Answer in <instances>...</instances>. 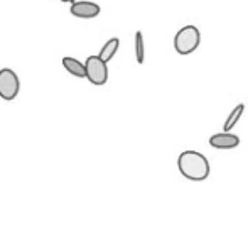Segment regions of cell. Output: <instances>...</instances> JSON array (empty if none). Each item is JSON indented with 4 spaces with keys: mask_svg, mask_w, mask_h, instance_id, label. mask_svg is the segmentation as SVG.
Listing matches in <instances>:
<instances>
[{
    "mask_svg": "<svg viewBox=\"0 0 248 247\" xmlns=\"http://www.w3.org/2000/svg\"><path fill=\"white\" fill-rule=\"evenodd\" d=\"M118 46H120V39L118 37H111L110 41H107L105 43V46L101 48V51H100V54L98 56L101 58L103 61H110L111 58L117 54V51H118Z\"/></svg>",
    "mask_w": 248,
    "mask_h": 247,
    "instance_id": "obj_8",
    "label": "cell"
},
{
    "mask_svg": "<svg viewBox=\"0 0 248 247\" xmlns=\"http://www.w3.org/2000/svg\"><path fill=\"white\" fill-rule=\"evenodd\" d=\"M20 90V80L17 76V73L10 68H2L0 69V99L14 100L19 95Z\"/></svg>",
    "mask_w": 248,
    "mask_h": 247,
    "instance_id": "obj_3",
    "label": "cell"
},
{
    "mask_svg": "<svg viewBox=\"0 0 248 247\" xmlns=\"http://www.w3.org/2000/svg\"><path fill=\"white\" fill-rule=\"evenodd\" d=\"M62 66H64L66 71H69L76 78H86V66L85 63L78 61L76 58L64 56L62 58Z\"/></svg>",
    "mask_w": 248,
    "mask_h": 247,
    "instance_id": "obj_7",
    "label": "cell"
},
{
    "mask_svg": "<svg viewBox=\"0 0 248 247\" xmlns=\"http://www.w3.org/2000/svg\"><path fill=\"white\" fill-rule=\"evenodd\" d=\"M61 2H66V3H71V0H61Z\"/></svg>",
    "mask_w": 248,
    "mask_h": 247,
    "instance_id": "obj_11",
    "label": "cell"
},
{
    "mask_svg": "<svg viewBox=\"0 0 248 247\" xmlns=\"http://www.w3.org/2000/svg\"><path fill=\"white\" fill-rule=\"evenodd\" d=\"M86 66V78L92 85L101 86L108 82V66L100 56H90L85 61Z\"/></svg>",
    "mask_w": 248,
    "mask_h": 247,
    "instance_id": "obj_4",
    "label": "cell"
},
{
    "mask_svg": "<svg viewBox=\"0 0 248 247\" xmlns=\"http://www.w3.org/2000/svg\"><path fill=\"white\" fill-rule=\"evenodd\" d=\"M179 173L189 181H204L209 176L211 166L204 154L198 151H184L177 158Z\"/></svg>",
    "mask_w": 248,
    "mask_h": 247,
    "instance_id": "obj_1",
    "label": "cell"
},
{
    "mask_svg": "<svg viewBox=\"0 0 248 247\" xmlns=\"http://www.w3.org/2000/svg\"><path fill=\"white\" fill-rule=\"evenodd\" d=\"M243 112H245V103H238V105L230 112L228 119H226L225 125H223V131H232V129L238 124V120L242 119Z\"/></svg>",
    "mask_w": 248,
    "mask_h": 247,
    "instance_id": "obj_9",
    "label": "cell"
},
{
    "mask_svg": "<svg viewBox=\"0 0 248 247\" xmlns=\"http://www.w3.org/2000/svg\"><path fill=\"white\" fill-rule=\"evenodd\" d=\"M201 43V33L196 26H184L174 36V49L181 56L194 53Z\"/></svg>",
    "mask_w": 248,
    "mask_h": 247,
    "instance_id": "obj_2",
    "label": "cell"
},
{
    "mask_svg": "<svg viewBox=\"0 0 248 247\" xmlns=\"http://www.w3.org/2000/svg\"><path fill=\"white\" fill-rule=\"evenodd\" d=\"M209 146L215 149H235L240 146V137L236 134H232L230 131H223L219 134H213L209 137Z\"/></svg>",
    "mask_w": 248,
    "mask_h": 247,
    "instance_id": "obj_5",
    "label": "cell"
},
{
    "mask_svg": "<svg viewBox=\"0 0 248 247\" xmlns=\"http://www.w3.org/2000/svg\"><path fill=\"white\" fill-rule=\"evenodd\" d=\"M73 2H76V0H71V3H73Z\"/></svg>",
    "mask_w": 248,
    "mask_h": 247,
    "instance_id": "obj_12",
    "label": "cell"
},
{
    "mask_svg": "<svg viewBox=\"0 0 248 247\" xmlns=\"http://www.w3.org/2000/svg\"><path fill=\"white\" fill-rule=\"evenodd\" d=\"M135 60L139 65H144L145 61V43H144V34L140 31L135 33Z\"/></svg>",
    "mask_w": 248,
    "mask_h": 247,
    "instance_id": "obj_10",
    "label": "cell"
},
{
    "mask_svg": "<svg viewBox=\"0 0 248 247\" xmlns=\"http://www.w3.org/2000/svg\"><path fill=\"white\" fill-rule=\"evenodd\" d=\"M71 14L78 19H93L100 14V5L95 2H90V0H81V2H73L71 3Z\"/></svg>",
    "mask_w": 248,
    "mask_h": 247,
    "instance_id": "obj_6",
    "label": "cell"
}]
</instances>
